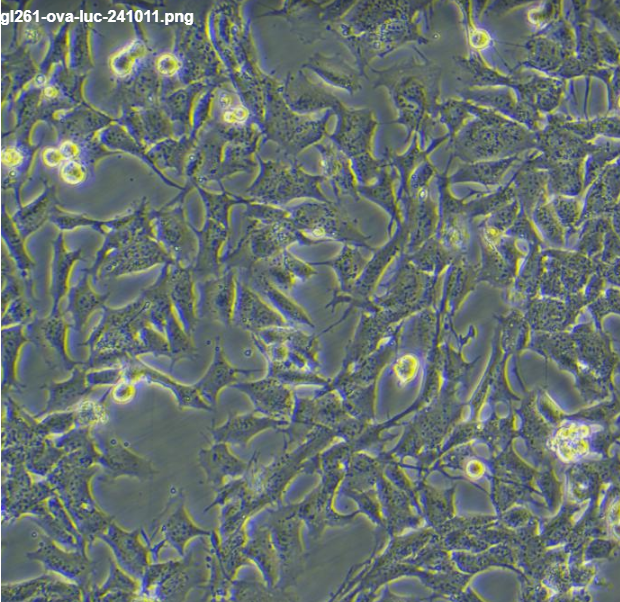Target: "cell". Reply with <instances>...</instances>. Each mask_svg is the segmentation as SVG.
I'll return each instance as SVG.
<instances>
[{
	"mask_svg": "<svg viewBox=\"0 0 620 602\" xmlns=\"http://www.w3.org/2000/svg\"><path fill=\"white\" fill-rule=\"evenodd\" d=\"M289 423L253 411L229 415L222 424L212 427L210 433L213 442L245 447L260 433L282 430Z\"/></svg>",
	"mask_w": 620,
	"mask_h": 602,
	"instance_id": "24",
	"label": "cell"
},
{
	"mask_svg": "<svg viewBox=\"0 0 620 602\" xmlns=\"http://www.w3.org/2000/svg\"><path fill=\"white\" fill-rule=\"evenodd\" d=\"M259 518L271 532L279 562L277 587L292 590L305 568V550L302 543L303 522L295 503L268 507L259 513Z\"/></svg>",
	"mask_w": 620,
	"mask_h": 602,
	"instance_id": "7",
	"label": "cell"
},
{
	"mask_svg": "<svg viewBox=\"0 0 620 602\" xmlns=\"http://www.w3.org/2000/svg\"><path fill=\"white\" fill-rule=\"evenodd\" d=\"M4 489L3 511L13 518L29 515L37 505L56 493L47 479L33 482L24 463L10 465Z\"/></svg>",
	"mask_w": 620,
	"mask_h": 602,
	"instance_id": "14",
	"label": "cell"
},
{
	"mask_svg": "<svg viewBox=\"0 0 620 602\" xmlns=\"http://www.w3.org/2000/svg\"><path fill=\"white\" fill-rule=\"evenodd\" d=\"M336 440L337 435L328 429L314 428L300 442L283 449L266 465L257 461L247 472L248 489L241 498L229 500L244 521L260 511L282 503L283 495L292 481L308 471L309 460Z\"/></svg>",
	"mask_w": 620,
	"mask_h": 602,
	"instance_id": "2",
	"label": "cell"
},
{
	"mask_svg": "<svg viewBox=\"0 0 620 602\" xmlns=\"http://www.w3.org/2000/svg\"><path fill=\"white\" fill-rule=\"evenodd\" d=\"M28 559L40 562L45 570L57 573L78 584L83 591V600H89L94 563L86 555V547L75 550L59 548L49 536H43L35 551L27 554Z\"/></svg>",
	"mask_w": 620,
	"mask_h": 602,
	"instance_id": "11",
	"label": "cell"
},
{
	"mask_svg": "<svg viewBox=\"0 0 620 602\" xmlns=\"http://www.w3.org/2000/svg\"><path fill=\"white\" fill-rule=\"evenodd\" d=\"M66 453L50 437L38 436L25 445V466L35 475L47 476Z\"/></svg>",
	"mask_w": 620,
	"mask_h": 602,
	"instance_id": "38",
	"label": "cell"
},
{
	"mask_svg": "<svg viewBox=\"0 0 620 602\" xmlns=\"http://www.w3.org/2000/svg\"><path fill=\"white\" fill-rule=\"evenodd\" d=\"M167 265L162 266L155 281L143 289L149 300L148 318L151 324L166 338L170 349V371L181 359L195 356L192 340L182 327L166 290Z\"/></svg>",
	"mask_w": 620,
	"mask_h": 602,
	"instance_id": "10",
	"label": "cell"
},
{
	"mask_svg": "<svg viewBox=\"0 0 620 602\" xmlns=\"http://www.w3.org/2000/svg\"><path fill=\"white\" fill-rule=\"evenodd\" d=\"M1 160L7 167H14L22 162V155L17 149L9 147L3 150Z\"/></svg>",
	"mask_w": 620,
	"mask_h": 602,
	"instance_id": "55",
	"label": "cell"
},
{
	"mask_svg": "<svg viewBox=\"0 0 620 602\" xmlns=\"http://www.w3.org/2000/svg\"><path fill=\"white\" fill-rule=\"evenodd\" d=\"M92 279L88 268L80 271L78 280L67 293V305L62 312L79 339L83 336L91 316L97 310H102L109 297L108 292L100 294L93 289Z\"/></svg>",
	"mask_w": 620,
	"mask_h": 602,
	"instance_id": "25",
	"label": "cell"
},
{
	"mask_svg": "<svg viewBox=\"0 0 620 602\" xmlns=\"http://www.w3.org/2000/svg\"><path fill=\"white\" fill-rule=\"evenodd\" d=\"M139 529L125 531L113 520L97 539L103 540L112 550L119 567L134 579L140 581L150 564V549L144 545Z\"/></svg>",
	"mask_w": 620,
	"mask_h": 602,
	"instance_id": "17",
	"label": "cell"
},
{
	"mask_svg": "<svg viewBox=\"0 0 620 602\" xmlns=\"http://www.w3.org/2000/svg\"><path fill=\"white\" fill-rule=\"evenodd\" d=\"M197 253L191 266L196 282L218 276L223 270L222 249L227 237L222 227L208 226L196 232Z\"/></svg>",
	"mask_w": 620,
	"mask_h": 602,
	"instance_id": "32",
	"label": "cell"
},
{
	"mask_svg": "<svg viewBox=\"0 0 620 602\" xmlns=\"http://www.w3.org/2000/svg\"><path fill=\"white\" fill-rule=\"evenodd\" d=\"M3 428V444L6 445H27L39 436L37 417L30 415L9 396L5 400Z\"/></svg>",
	"mask_w": 620,
	"mask_h": 602,
	"instance_id": "35",
	"label": "cell"
},
{
	"mask_svg": "<svg viewBox=\"0 0 620 602\" xmlns=\"http://www.w3.org/2000/svg\"><path fill=\"white\" fill-rule=\"evenodd\" d=\"M166 290L182 327L192 337L199 319V313L196 280L191 267L176 263L168 264Z\"/></svg>",
	"mask_w": 620,
	"mask_h": 602,
	"instance_id": "19",
	"label": "cell"
},
{
	"mask_svg": "<svg viewBox=\"0 0 620 602\" xmlns=\"http://www.w3.org/2000/svg\"><path fill=\"white\" fill-rule=\"evenodd\" d=\"M256 452L249 460H242L234 455L229 445L223 442H213L206 449L198 453V463L203 469L207 483L215 490L222 487L230 479L245 475L258 461Z\"/></svg>",
	"mask_w": 620,
	"mask_h": 602,
	"instance_id": "23",
	"label": "cell"
},
{
	"mask_svg": "<svg viewBox=\"0 0 620 602\" xmlns=\"http://www.w3.org/2000/svg\"><path fill=\"white\" fill-rule=\"evenodd\" d=\"M224 118L228 122H239L246 118V112L243 108H234L224 114Z\"/></svg>",
	"mask_w": 620,
	"mask_h": 602,
	"instance_id": "57",
	"label": "cell"
},
{
	"mask_svg": "<svg viewBox=\"0 0 620 602\" xmlns=\"http://www.w3.org/2000/svg\"><path fill=\"white\" fill-rule=\"evenodd\" d=\"M246 541L243 553L255 565L262 580L270 587H277L279 562L269 528L256 514L246 524Z\"/></svg>",
	"mask_w": 620,
	"mask_h": 602,
	"instance_id": "21",
	"label": "cell"
},
{
	"mask_svg": "<svg viewBox=\"0 0 620 602\" xmlns=\"http://www.w3.org/2000/svg\"><path fill=\"white\" fill-rule=\"evenodd\" d=\"M61 178L69 184H78L85 179V172L75 161H67L60 170Z\"/></svg>",
	"mask_w": 620,
	"mask_h": 602,
	"instance_id": "52",
	"label": "cell"
},
{
	"mask_svg": "<svg viewBox=\"0 0 620 602\" xmlns=\"http://www.w3.org/2000/svg\"><path fill=\"white\" fill-rule=\"evenodd\" d=\"M61 152L65 156V158H74L78 155V148L75 144L70 141H66L61 145Z\"/></svg>",
	"mask_w": 620,
	"mask_h": 602,
	"instance_id": "58",
	"label": "cell"
},
{
	"mask_svg": "<svg viewBox=\"0 0 620 602\" xmlns=\"http://www.w3.org/2000/svg\"><path fill=\"white\" fill-rule=\"evenodd\" d=\"M30 342L25 325L1 327L2 391L23 388L18 377V363L22 348Z\"/></svg>",
	"mask_w": 620,
	"mask_h": 602,
	"instance_id": "33",
	"label": "cell"
},
{
	"mask_svg": "<svg viewBox=\"0 0 620 602\" xmlns=\"http://www.w3.org/2000/svg\"><path fill=\"white\" fill-rule=\"evenodd\" d=\"M238 273L234 268H224L214 277L196 282L199 284V317H208L224 326L233 323L237 297Z\"/></svg>",
	"mask_w": 620,
	"mask_h": 602,
	"instance_id": "13",
	"label": "cell"
},
{
	"mask_svg": "<svg viewBox=\"0 0 620 602\" xmlns=\"http://www.w3.org/2000/svg\"><path fill=\"white\" fill-rule=\"evenodd\" d=\"M343 495L353 500L360 514L378 528L384 529V521L375 486L364 490H342Z\"/></svg>",
	"mask_w": 620,
	"mask_h": 602,
	"instance_id": "43",
	"label": "cell"
},
{
	"mask_svg": "<svg viewBox=\"0 0 620 602\" xmlns=\"http://www.w3.org/2000/svg\"><path fill=\"white\" fill-rule=\"evenodd\" d=\"M76 420L75 409L45 414L38 420V435L51 437V435L66 433L76 426Z\"/></svg>",
	"mask_w": 620,
	"mask_h": 602,
	"instance_id": "46",
	"label": "cell"
},
{
	"mask_svg": "<svg viewBox=\"0 0 620 602\" xmlns=\"http://www.w3.org/2000/svg\"><path fill=\"white\" fill-rule=\"evenodd\" d=\"M35 318L34 307L21 296L11 301L1 312V327L27 325Z\"/></svg>",
	"mask_w": 620,
	"mask_h": 602,
	"instance_id": "47",
	"label": "cell"
},
{
	"mask_svg": "<svg viewBox=\"0 0 620 602\" xmlns=\"http://www.w3.org/2000/svg\"><path fill=\"white\" fill-rule=\"evenodd\" d=\"M346 465L332 464L321 467L316 474L318 484L299 502L296 510L307 529L308 542L317 541L329 528H341L351 524L359 515L358 510L342 514L334 508V498L345 475Z\"/></svg>",
	"mask_w": 620,
	"mask_h": 602,
	"instance_id": "8",
	"label": "cell"
},
{
	"mask_svg": "<svg viewBox=\"0 0 620 602\" xmlns=\"http://www.w3.org/2000/svg\"><path fill=\"white\" fill-rule=\"evenodd\" d=\"M233 388L247 396L254 411L262 415L290 422L296 395L291 387L266 374L264 378L239 381Z\"/></svg>",
	"mask_w": 620,
	"mask_h": 602,
	"instance_id": "12",
	"label": "cell"
},
{
	"mask_svg": "<svg viewBox=\"0 0 620 602\" xmlns=\"http://www.w3.org/2000/svg\"><path fill=\"white\" fill-rule=\"evenodd\" d=\"M70 322L63 313L48 314L43 318H35L25 325L26 334L31 343L44 350L54 365H60L64 370L71 371L83 362L73 359L68 350V332Z\"/></svg>",
	"mask_w": 620,
	"mask_h": 602,
	"instance_id": "15",
	"label": "cell"
},
{
	"mask_svg": "<svg viewBox=\"0 0 620 602\" xmlns=\"http://www.w3.org/2000/svg\"><path fill=\"white\" fill-rule=\"evenodd\" d=\"M596 143L595 149L588 154V160L585 170L586 184L591 182L601 171L604 166L614 160L619 154V143L613 141L601 140Z\"/></svg>",
	"mask_w": 620,
	"mask_h": 602,
	"instance_id": "45",
	"label": "cell"
},
{
	"mask_svg": "<svg viewBox=\"0 0 620 602\" xmlns=\"http://www.w3.org/2000/svg\"><path fill=\"white\" fill-rule=\"evenodd\" d=\"M174 263L153 233L144 232L107 254L98 266L93 280L118 278L147 271L158 265Z\"/></svg>",
	"mask_w": 620,
	"mask_h": 602,
	"instance_id": "9",
	"label": "cell"
},
{
	"mask_svg": "<svg viewBox=\"0 0 620 602\" xmlns=\"http://www.w3.org/2000/svg\"><path fill=\"white\" fill-rule=\"evenodd\" d=\"M96 471L94 466L73 467L59 461L46 476L77 529L89 544L97 539L113 520L99 510L91 495L90 480Z\"/></svg>",
	"mask_w": 620,
	"mask_h": 602,
	"instance_id": "6",
	"label": "cell"
},
{
	"mask_svg": "<svg viewBox=\"0 0 620 602\" xmlns=\"http://www.w3.org/2000/svg\"><path fill=\"white\" fill-rule=\"evenodd\" d=\"M110 393V389L107 390L102 399L98 401L84 399L76 407V426H92L96 423L102 422L106 417L105 399Z\"/></svg>",
	"mask_w": 620,
	"mask_h": 602,
	"instance_id": "48",
	"label": "cell"
},
{
	"mask_svg": "<svg viewBox=\"0 0 620 602\" xmlns=\"http://www.w3.org/2000/svg\"><path fill=\"white\" fill-rule=\"evenodd\" d=\"M125 380L132 383L143 382L149 385H159L169 390L175 397L179 408L213 411L214 409L204 401L196 387L183 384L168 374L146 364L141 358L131 359L122 364Z\"/></svg>",
	"mask_w": 620,
	"mask_h": 602,
	"instance_id": "18",
	"label": "cell"
},
{
	"mask_svg": "<svg viewBox=\"0 0 620 602\" xmlns=\"http://www.w3.org/2000/svg\"><path fill=\"white\" fill-rule=\"evenodd\" d=\"M51 573L20 583L2 585V601H36Z\"/></svg>",
	"mask_w": 620,
	"mask_h": 602,
	"instance_id": "44",
	"label": "cell"
},
{
	"mask_svg": "<svg viewBox=\"0 0 620 602\" xmlns=\"http://www.w3.org/2000/svg\"><path fill=\"white\" fill-rule=\"evenodd\" d=\"M442 120L450 129L453 136L455 132L462 126L463 121L469 116L464 100H448L438 106Z\"/></svg>",
	"mask_w": 620,
	"mask_h": 602,
	"instance_id": "51",
	"label": "cell"
},
{
	"mask_svg": "<svg viewBox=\"0 0 620 602\" xmlns=\"http://www.w3.org/2000/svg\"><path fill=\"white\" fill-rule=\"evenodd\" d=\"M2 238L8 252L10 260L16 268L21 280L25 284L27 295L30 299H34L32 270L34 261L31 258L27 247L24 243L25 239L10 226L2 229Z\"/></svg>",
	"mask_w": 620,
	"mask_h": 602,
	"instance_id": "40",
	"label": "cell"
},
{
	"mask_svg": "<svg viewBox=\"0 0 620 602\" xmlns=\"http://www.w3.org/2000/svg\"><path fill=\"white\" fill-rule=\"evenodd\" d=\"M466 108L478 118L463 127L453 139L454 155L463 161L474 163L493 157L506 158L536 147V133L522 125L467 101Z\"/></svg>",
	"mask_w": 620,
	"mask_h": 602,
	"instance_id": "3",
	"label": "cell"
},
{
	"mask_svg": "<svg viewBox=\"0 0 620 602\" xmlns=\"http://www.w3.org/2000/svg\"><path fill=\"white\" fill-rule=\"evenodd\" d=\"M82 250L68 248L64 236L60 234L51 245L49 269V295L51 309L48 314H61V302L66 298L71 287L70 275L75 264L82 258Z\"/></svg>",
	"mask_w": 620,
	"mask_h": 602,
	"instance_id": "28",
	"label": "cell"
},
{
	"mask_svg": "<svg viewBox=\"0 0 620 602\" xmlns=\"http://www.w3.org/2000/svg\"><path fill=\"white\" fill-rule=\"evenodd\" d=\"M110 394L115 402L126 403L134 398L136 388L134 383L123 380L114 386V388L110 391Z\"/></svg>",
	"mask_w": 620,
	"mask_h": 602,
	"instance_id": "53",
	"label": "cell"
},
{
	"mask_svg": "<svg viewBox=\"0 0 620 602\" xmlns=\"http://www.w3.org/2000/svg\"><path fill=\"white\" fill-rule=\"evenodd\" d=\"M554 123L587 142L599 134L609 137H619V119L617 116L600 118L588 122L555 121Z\"/></svg>",
	"mask_w": 620,
	"mask_h": 602,
	"instance_id": "42",
	"label": "cell"
},
{
	"mask_svg": "<svg viewBox=\"0 0 620 602\" xmlns=\"http://www.w3.org/2000/svg\"><path fill=\"white\" fill-rule=\"evenodd\" d=\"M43 161L46 165L52 167L59 165L65 159L60 149L47 148L42 153Z\"/></svg>",
	"mask_w": 620,
	"mask_h": 602,
	"instance_id": "56",
	"label": "cell"
},
{
	"mask_svg": "<svg viewBox=\"0 0 620 602\" xmlns=\"http://www.w3.org/2000/svg\"><path fill=\"white\" fill-rule=\"evenodd\" d=\"M125 380L122 365L94 368L86 371L87 384L93 389L101 386H115Z\"/></svg>",
	"mask_w": 620,
	"mask_h": 602,
	"instance_id": "50",
	"label": "cell"
},
{
	"mask_svg": "<svg viewBox=\"0 0 620 602\" xmlns=\"http://www.w3.org/2000/svg\"><path fill=\"white\" fill-rule=\"evenodd\" d=\"M204 537L179 561L149 564L140 580V596L183 601L192 590H204L209 580V541L206 543Z\"/></svg>",
	"mask_w": 620,
	"mask_h": 602,
	"instance_id": "4",
	"label": "cell"
},
{
	"mask_svg": "<svg viewBox=\"0 0 620 602\" xmlns=\"http://www.w3.org/2000/svg\"><path fill=\"white\" fill-rule=\"evenodd\" d=\"M368 258L359 247L344 244L340 252L325 261L311 262L312 265H327L335 272L340 293L349 294L364 270Z\"/></svg>",
	"mask_w": 620,
	"mask_h": 602,
	"instance_id": "34",
	"label": "cell"
},
{
	"mask_svg": "<svg viewBox=\"0 0 620 602\" xmlns=\"http://www.w3.org/2000/svg\"><path fill=\"white\" fill-rule=\"evenodd\" d=\"M233 323L252 334L270 328L291 327V324L250 287L239 273Z\"/></svg>",
	"mask_w": 620,
	"mask_h": 602,
	"instance_id": "16",
	"label": "cell"
},
{
	"mask_svg": "<svg viewBox=\"0 0 620 602\" xmlns=\"http://www.w3.org/2000/svg\"><path fill=\"white\" fill-rule=\"evenodd\" d=\"M465 100L499 111L507 117L514 118L527 125L533 131L539 128L541 117L535 109L521 101H517L509 88H465L458 91Z\"/></svg>",
	"mask_w": 620,
	"mask_h": 602,
	"instance_id": "26",
	"label": "cell"
},
{
	"mask_svg": "<svg viewBox=\"0 0 620 602\" xmlns=\"http://www.w3.org/2000/svg\"><path fill=\"white\" fill-rule=\"evenodd\" d=\"M15 266L8 261L2 262V290H1V312L5 310L7 305L14 299L22 295V280H20L15 272Z\"/></svg>",
	"mask_w": 620,
	"mask_h": 602,
	"instance_id": "49",
	"label": "cell"
},
{
	"mask_svg": "<svg viewBox=\"0 0 620 602\" xmlns=\"http://www.w3.org/2000/svg\"><path fill=\"white\" fill-rule=\"evenodd\" d=\"M153 524L152 537L156 532L163 535V541L171 544L183 556L185 547L196 537H209L210 531L196 525L185 507L183 495L175 494L164 511Z\"/></svg>",
	"mask_w": 620,
	"mask_h": 602,
	"instance_id": "20",
	"label": "cell"
},
{
	"mask_svg": "<svg viewBox=\"0 0 620 602\" xmlns=\"http://www.w3.org/2000/svg\"><path fill=\"white\" fill-rule=\"evenodd\" d=\"M528 45H531L530 57L524 64L530 63L539 70H556L572 54L558 43L543 38L534 39Z\"/></svg>",
	"mask_w": 620,
	"mask_h": 602,
	"instance_id": "41",
	"label": "cell"
},
{
	"mask_svg": "<svg viewBox=\"0 0 620 602\" xmlns=\"http://www.w3.org/2000/svg\"><path fill=\"white\" fill-rule=\"evenodd\" d=\"M148 308L149 300L143 290L121 307L105 305L83 342L88 350L85 369L122 365L144 355L170 357L166 338L149 321Z\"/></svg>",
	"mask_w": 620,
	"mask_h": 602,
	"instance_id": "1",
	"label": "cell"
},
{
	"mask_svg": "<svg viewBox=\"0 0 620 602\" xmlns=\"http://www.w3.org/2000/svg\"><path fill=\"white\" fill-rule=\"evenodd\" d=\"M213 349L210 365L194 386L204 401L214 409L218 404L221 391L241 381V377L249 376L260 369H242L231 364L225 354L223 340L220 336L216 337Z\"/></svg>",
	"mask_w": 620,
	"mask_h": 602,
	"instance_id": "22",
	"label": "cell"
},
{
	"mask_svg": "<svg viewBox=\"0 0 620 602\" xmlns=\"http://www.w3.org/2000/svg\"><path fill=\"white\" fill-rule=\"evenodd\" d=\"M368 424L347 411L335 390L323 388L312 397L296 396L291 421L281 430L286 436L284 449L300 442L314 428L331 430L339 440L350 441Z\"/></svg>",
	"mask_w": 620,
	"mask_h": 602,
	"instance_id": "5",
	"label": "cell"
},
{
	"mask_svg": "<svg viewBox=\"0 0 620 602\" xmlns=\"http://www.w3.org/2000/svg\"><path fill=\"white\" fill-rule=\"evenodd\" d=\"M83 363L73 368L66 380L45 384L47 401L44 410L37 417L53 412L69 411L89 395L93 388L87 384V370Z\"/></svg>",
	"mask_w": 620,
	"mask_h": 602,
	"instance_id": "31",
	"label": "cell"
},
{
	"mask_svg": "<svg viewBox=\"0 0 620 602\" xmlns=\"http://www.w3.org/2000/svg\"><path fill=\"white\" fill-rule=\"evenodd\" d=\"M158 70L165 75H172L179 69L178 60L171 54H163L157 61Z\"/></svg>",
	"mask_w": 620,
	"mask_h": 602,
	"instance_id": "54",
	"label": "cell"
},
{
	"mask_svg": "<svg viewBox=\"0 0 620 602\" xmlns=\"http://www.w3.org/2000/svg\"><path fill=\"white\" fill-rule=\"evenodd\" d=\"M519 155L500 158L491 161H480L462 165L454 175L450 177L451 182H479L484 185H495L500 182L503 175L517 161Z\"/></svg>",
	"mask_w": 620,
	"mask_h": 602,
	"instance_id": "36",
	"label": "cell"
},
{
	"mask_svg": "<svg viewBox=\"0 0 620 602\" xmlns=\"http://www.w3.org/2000/svg\"><path fill=\"white\" fill-rule=\"evenodd\" d=\"M292 590L270 587L263 580L235 579L230 587L228 601H296Z\"/></svg>",
	"mask_w": 620,
	"mask_h": 602,
	"instance_id": "39",
	"label": "cell"
},
{
	"mask_svg": "<svg viewBox=\"0 0 620 602\" xmlns=\"http://www.w3.org/2000/svg\"><path fill=\"white\" fill-rule=\"evenodd\" d=\"M137 581L112 562L108 578L102 585L92 587L89 600L132 601L140 589Z\"/></svg>",
	"mask_w": 620,
	"mask_h": 602,
	"instance_id": "37",
	"label": "cell"
},
{
	"mask_svg": "<svg viewBox=\"0 0 620 602\" xmlns=\"http://www.w3.org/2000/svg\"><path fill=\"white\" fill-rule=\"evenodd\" d=\"M239 274L250 287L258 292L291 325L296 323L314 327L310 316L302 307L290 299L284 291L271 283L258 263L249 269L241 270Z\"/></svg>",
	"mask_w": 620,
	"mask_h": 602,
	"instance_id": "29",
	"label": "cell"
},
{
	"mask_svg": "<svg viewBox=\"0 0 620 602\" xmlns=\"http://www.w3.org/2000/svg\"><path fill=\"white\" fill-rule=\"evenodd\" d=\"M95 444L99 451L97 464L112 478L130 476L144 480L156 473L150 461L131 452L115 437Z\"/></svg>",
	"mask_w": 620,
	"mask_h": 602,
	"instance_id": "27",
	"label": "cell"
},
{
	"mask_svg": "<svg viewBox=\"0 0 620 602\" xmlns=\"http://www.w3.org/2000/svg\"><path fill=\"white\" fill-rule=\"evenodd\" d=\"M536 147L552 161H576L592 152L596 143L584 141L554 123L536 133Z\"/></svg>",
	"mask_w": 620,
	"mask_h": 602,
	"instance_id": "30",
	"label": "cell"
}]
</instances>
